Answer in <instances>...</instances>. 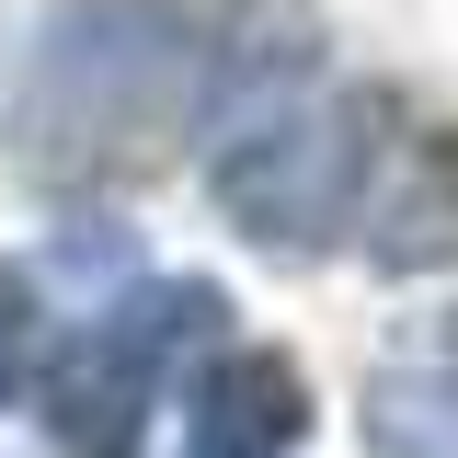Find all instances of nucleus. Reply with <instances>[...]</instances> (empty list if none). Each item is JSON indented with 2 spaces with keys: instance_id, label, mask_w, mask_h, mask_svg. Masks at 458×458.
Wrapping results in <instances>:
<instances>
[{
  "instance_id": "nucleus-1",
  "label": "nucleus",
  "mask_w": 458,
  "mask_h": 458,
  "mask_svg": "<svg viewBox=\"0 0 458 458\" xmlns=\"http://www.w3.org/2000/svg\"><path fill=\"white\" fill-rule=\"evenodd\" d=\"M218 23L229 12H47L35 104H23V161L47 183L138 172L172 126H195Z\"/></svg>"
},
{
  "instance_id": "nucleus-2",
  "label": "nucleus",
  "mask_w": 458,
  "mask_h": 458,
  "mask_svg": "<svg viewBox=\"0 0 458 458\" xmlns=\"http://www.w3.org/2000/svg\"><path fill=\"white\" fill-rule=\"evenodd\" d=\"M390 126V92H333V104H276L252 126H229L207 149V195L229 229H252L264 252H321L355 195H367V149Z\"/></svg>"
},
{
  "instance_id": "nucleus-3",
  "label": "nucleus",
  "mask_w": 458,
  "mask_h": 458,
  "mask_svg": "<svg viewBox=\"0 0 458 458\" xmlns=\"http://www.w3.org/2000/svg\"><path fill=\"white\" fill-rule=\"evenodd\" d=\"M218 321H229L218 286H207V276H172V286L114 298L81 344H57V367H47V436H57V458H149L161 367L195 333H218Z\"/></svg>"
},
{
  "instance_id": "nucleus-4",
  "label": "nucleus",
  "mask_w": 458,
  "mask_h": 458,
  "mask_svg": "<svg viewBox=\"0 0 458 458\" xmlns=\"http://www.w3.org/2000/svg\"><path fill=\"white\" fill-rule=\"evenodd\" d=\"M310 436V378L276 344H241L207 355L195 390H183V458H286Z\"/></svg>"
},
{
  "instance_id": "nucleus-5",
  "label": "nucleus",
  "mask_w": 458,
  "mask_h": 458,
  "mask_svg": "<svg viewBox=\"0 0 458 458\" xmlns=\"http://www.w3.org/2000/svg\"><path fill=\"white\" fill-rule=\"evenodd\" d=\"M367 264L378 276L458 264V126H412L390 149V172L367 183Z\"/></svg>"
},
{
  "instance_id": "nucleus-6",
  "label": "nucleus",
  "mask_w": 458,
  "mask_h": 458,
  "mask_svg": "<svg viewBox=\"0 0 458 458\" xmlns=\"http://www.w3.org/2000/svg\"><path fill=\"white\" fill-rule=\"evenodd\" d=\"M23 355H35V276L0 264V412H12V390H23Z\"/></svg>"
},
{
  "instance_id": "nucleus-7",
  "label": "nucleus",
  "mask_w": 458,
  "mask_h": 458,
  "mask_svg": "<svg viewBox=\"0 0 458 458\" xmlns=\"http://www.w3.org/2000/svg\"><path fill=\"white\" fill-rule=\"evenodd\" d=\"M447 390H458V310H447Z\"/></svg>"
}]
</instances>
